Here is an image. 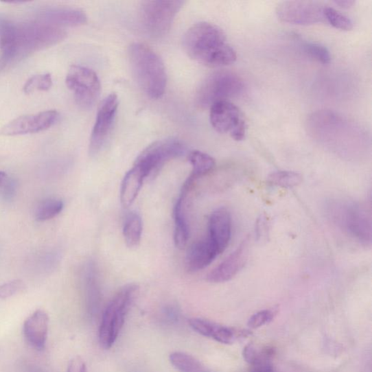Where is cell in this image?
Returning <instances> with one entry per match:
<instances>
[{
	"label": "cell",
	"mask_w": 372,
	"mask_h": 372,
	"mask_svg": "<svg viewBox=\"0 0 372 372\" xmlns=\"http://www.w3.org/2000/svg\"><path fill=\"white\" fill-rule=\"evenodd\" d=\"M278 310L276 307L262 310L253 315L247 322V325L252 329H257L270 323L277 316Z\"/></svg>",
	"instance_id": "cell-30"
},
{
	"label": "cell",
	"mask_w": 372,
	"mask_h": 372,
	"mask_svg": "<svg viewBox=\"0 0 372 372\" xmlns=\"http://www.w3.org/2000/svg\"><path fill=\"white\" fill-rule=\"evenodd\" d=\"M215 245L209 239L194 243L186 255V266L190 271L202 270L218 255Z\"/></svg>",
	"instance_id": "cell-19"
},
{
	"label": "cell",
	"mask_w": 372,
	"mask_h": 372,
	"mask_svg": "<svg viewBox=\"0 0 372 372\" xmlns=\"http://www.w3.org/2000/svg\"><path fill=\"white\" fill-rule=\"evenodd\" d=\"M66 84L73 93L77 104L83 109L91 108L100 96V80L89 68L71 66L67 73Z\"/></svg>",
	"instance_id": "cell-7"
},
{
	"label": "cell",
	"mask_w": 372,
	"mask_h": 372,
	"mask_svg": "<svg viewBox=\"0 0 372 372\" xmlns=\"http://www.w3.org/2000/svg\"><path fill=\"white\" fill-rule=\"evenodd\" d=\"M48 327V315L42 310H37L24 322V338L33 349L43 351L45 348Z\"/></svg>",
	"instance_id": "cell-17"
},
{
	"label": "cell",
	"mask_w": 372,
	"mask_h": 372,
	"mask_svg": "<svg viewBox=\"0 0 372 372\" xmlns=\"http://www.w3.org/2000/svg\"><path fill=\"white\" fill-rule=\"evenodd\" d=\"M189 325L201 336L226 345L233 344L238 338H244L250 334L246 331H237L203 318H191L189 320Z\"/></svg>",
	"instance_id": "cell-15"
},
{
	"label": "cell",
	"mask_w": 372,
	"mask_h": 372,
	"mask_svg": "<svg viewBox=\"0 0 372 372\" xmlns=\"http://www.w3.org/2000/svg\"><path fill=\"white\" fill-rule=\"evenodd\" d=\"M183 1H145L139 8V21L144 32L153 38L168 34Z\"/></svg>",
	"instance_id": "cell-6"
},
{
	"label": "cell",
	"mask_w": 372,
	"mask_h": 372,
	"mask_svg": "<svg viewBox=\"0 0 372 372\" xmlns=\"http://www.w3.org/2000/svg\"><path fill=\"white\" fill-rule=\"evenodd\" d=\"M185 151L184 144L176 139L159 141L148 146L134 165L143 171L146 178L154 176L169 161L183 156Z\"/></svg>",
	"instance_id": "cell-8"
},
{
	"label": "cell",
	"mask_w": 372,
	"mask_h": 372,
	"mask_svg": "<svg viewBox=\"0 0 372 372\" xmlns=\"http://www.w3.org/2000/svg\"><path fill=\"white\" fill-rule=\"evenodd\" d=\"M270 184L281 188L291 189L300 185L303 177L300 173L292 171H277L271 173L268 178Z\"/></svg>",
	"instance_id": "cell-27"
},
{
	"label": "cell",
	"mask_w": 372,
	"mask_h": 372,
	"mask_svg": "<svg viewBox=\"0 0 372 372\" xmlns=\"http://www.w3.org/2000/svg\"><path fill=\"white\" fill-rule=\"evenodd\" d=\"M67 35L64 28L38 19L17 22L16 45L19 60L58 44L66 39Z\"/></svg>",
	"instance_id": "cell-3"
},
{
	"label": "cell",
	"mask_w": 372,
	"mask_h": 372,
	"mask_svg": "<svg viewBox=\"0 0 372 372\" xmlns=\"http://www.w3.org/2000/svg\"><path fill=\"white\" fill-rule=\"evenodd\" d=\"M304 51L310 57L323 65L330 63L331 55L329 49L318 43H307L304 45Z\"/></svg>",
	"instance_id": "cell-32"
},
{
	"label": "cell",
	"mask_w": 372,
	"mask_h": 372,
	"mask_svg": "<svg viewBox=\"0 0 372 372\" xmlns=\"http://www.w3.org/2000/svg\"><path fill=\"white\" fill-rule=\"evenodd\" d=\"M83 286L89 312L95 314L100 307L102 292L97 270L94 263L90 262L84 268Z\"/></svg>",
	"instance_id": "cell-20"
},
{
	"label": "cell",
	"mask_w": 372,
	"mask_h": 372,
	"mask_svg": "<svg viewBox=\"0 0 372 372\" xmlns=\"http://www.w3.org/2000/svg\"><path fill=\"white\" fill-rule=\"evenodd\" d=\"M138 290L135 284L127 285L106 307L99 329V341L105 349H111L117 341Z\"/></svg>",
	"instance_id": "cell-4"
},
{
	"label": "cell",
	"mask_w": 372,
	"mask_h": 372,
	"mask_svg": "<svg viewBox=\"0 0 372 372\" xmlns=\"http://www.w3.org/2000/svg\"><path fill=\"white\" fill-rule=\"evenodd\" d=\"M32 372H43V371L39 369H34Z\"/></svg>",
	"instance_id": "cell-39"
},
{
	"label": "cell",
	"mask_w": 372,
	"mask_h": 372,
	"mask_svg": "<svg viewBox=\"0 0 372 372\" xmlns=\"http://www.w3.org/2000/svg\"><path fill=\"white\" fill-rule=\"evenodd\" d=\"M244 89V81L238 74L230 71H218L210 74L198 88L196 103L202 108L211 107L217 102L238 96Z\"/></svg>",
	"instance_id": "cell-5"
},
{
	"label": "cell",
	"mask_w": 372,
	"mask_h": 372,
	"mask_svg": "<svg viewBox=\"0 0 372 372\" xmlns=\"http://www.w3.org/2000/svg\"><path fill=\"white\" fill-rule=\"evenodd\" d=\"M249 242L245 240L222 263L209 272L207 280L212 283L226 282L244 267L249 255Z\"/></svg>",
	"instance_id": "cell-14"
},
{
	"label": "cell",
	"mask_w": 372,
	"mask_h": 372,
	"mask_svg": "<svg viewBox=\"0 0 372 372\" xmlns=\"http://www.w3.org/2000/svg\"><path fill=\"white\" fill-rule=\"evenodd\" d=\"M63 201L56 198H49L37 206L35 211V219L45 222L58 216L64 209Z\"/></svg>",
	"instance_id": "cell-26"
},
{
	"label": "cell",
	"mask_w": 372,
	"mask_h": 372,
	"mask_svg": "<svg viewBox=\"0 0 372 372\" xmlns=\"http://www.w3.org/2000/svg\"><path fill=\"white\" fill-rule=\"evenodd\" d=\"M274 353V350L270 348L257 350L255 345L253 343L246 345L242 353L245 362L252 366L260 360V359L271 358Z\"/></svg>",
	"instance_id": "cell-31"
},
{
	"label": "cell",
	"mask_w": 372,
	"mask_h": 372,
	"mask_svg": "<svg viewBox=\"0 0 372 372\" xmlns=\"http://www.w3.org/2000/svg\"><path fill=\"white\" fill-rule=\"evenodd\" d=\"M188 198L187 195L181 193L173 213L175 219L174 242L180 250H183L187 245L189 238V223L186 217Z\"/></svg>",
	"instance_id": "cell-22"
},
{
	"label": "cell",
	"mask_w": 372,
	"mask_h": 372,
	"mask_svg": "<svg viewBox=\"0 0 372 372\" xmlns=\"http://www.w3.org/2000/svg\"><path fill=\"white\" fill-rule=\"evenodd\" d=\"M334 219L342 229L360 242L368 244L371 240V222L367 211L354 203L334 206Z\"/></svg>",
	"instance_id": "cell-9"
},
{
	"label": "cell",
	"mask_w": 372,
	"mask_h": 372,
	"mask_svg": "<svg viewBox=\"0 0 372 372\" xmlns=\"http://www.w3.org/2000/svg\"><path fill=\"white\" fill-rule=\"evenodd\" d=\"M146 178L143 171L136 165L127 172L122 181L120 191V201L124 208H128L135 202Z\"/></svg>",
	"instance_id": "cell-21"
},
{
	"label": "cell",
	"mask_w": 372,
	"mask_h": 372,
	"mask_svg": "<svg viewBox=\"0 0 372 372\" xmlns=\"http://www.w3.org/2000/svg\"><path fill=\"white\" fill-rule=\"evenodd\" d=\"M211 125L219 133H229L237 141H243L246 123L242 111L229 101L219 102L210 107Z\"/></svg>",
	"instance_id": "cell-10"
},
{
	"label": "cell",
	"mask_w": 372,
	"mask_h": 372,
	"mask_svg": "<svg viewBox=\"0 0 372 372\" xmlns=\"http://www.w3.org/2000/svg\"><path fill=\"white\" fill-rule=\"evenodd\" d=\"M252 372H274L270 358H264L253 365Z\"/></svg>",
	"instance_id": "cell-34"
},
{
	"label": "cell",
	"mask_w": 372,
	"mask_h": 372,
	"mask_svg": "<svg viewBox=\"0 0 372 372\" xmlns=\"http://www.w3.org/2000/svg\"><path fill=\"white\" fill-rule=\"evenodd\" d=\"M53 79L51 73L36 74L30 78L23 85V91L31 94L36 91L45 92L52 88Z\"/></svg>",
	"instance_id": "cell-28"
},
{
	"label": "cell",
	"mask_w": 372,
	"mask_h": 372,
	"mask_svg": "<svg viewBox=\"0 0 372 372\" xmlns=\"http://www.w3.org/2000/svg\"><path fill=\"white\" fill-rule=\"evenodd\" d=\"M25 289H26V285L20 279L12 280L0 285V301L21 293Z\"/></svg>",
	"instance_id": "cell-33"
},
{
	"label": "cell",
	"mask_w": 372,
	"mask_h": 372,
	"mask_svg": "<svg viewBox=\"0 0 372 372\" xmlns=\"http://www.w3.org/2000/svg\"><path fill=\"white\" fill-rule=\"evenodd\" d=\"M231 217L228 209L220 208L210 216L208 238L215 245L218 254L224 252L231 237Z\"/></svg>",
	"instance_id": "cell-16"
},
{
	"label": "cell",
	"mask_w": 372,
	"mask_h": 372,
	"mask_svg": "<svg viewBox=\"0 0 372 372\" xmlns=\"http://www.w3.org/2000/svg\"><path fill=\"white\" fill-rule=\"evenodd\" d=\"M325 8L314 1H284L278 5L276 12L284 23L310 26L325 21Z\"/></svg>",
	"instance_id": "cell-11"
},
{
	"label": "cell",
	"mask_w": 372,
	"mask_h": 372,
	"mask_svg": "<svg viewBox=\"0 0 372 372\" xmlns=\"http://www.w3.org/2000/svg\"><path fill=\"white\" fill-rule=\"evenodd\" d=\"M129 60L133 75L143 91L158 99L165 92L167 73L164 63L150 47L133 43L129 48Z\"/></svg>",
	"instance_id": "cell-2"
},
{
	"label": "cell",
	"mask_w": 372,
	"mask_h": 372,
	"mask_svg": "<svg viewBox=\"0 0 372 372\" xmlns=\"http://www.w3.org/2000/svg\"><path fill=\"white\" fill-rule=\"evenodd\" d=\"M58 118V113L56 110L20 116L6 124L0 130V135L17 136L43 132L51 128Z\"/></svg>",
	"instance_id": "cell-13"
},
{
	"label": "cell",
	"mask_w": 372,
	"mask_h": 372,
	"mask_svg": "<svg viewBox=\"0 0 372 372\" xmlns=\"http://www.w3.org/2000/svg\"><path fill=\"white\" fill-rule=\"evenodd\" d=\"M118 106V96L115 93H111L99 107L90 139L89 151L91 155L100 152L106 143L114 126Z\"/></svg>",
	"instance_id": "cell-12"
},
{
	"label": "cell",
	"mask_w": 372,
	"mask_h": 372,
	"mask_svg": "<svg viewBox=\"0 0 372 372\" xmlns=\"http://www.w3.org/2000/svg\"><path fill=\"white\" fill-rule=\"evenodd\" d=\"M6 181V180H5ZM4 188H3V196L6 198H11L12 196H14L15 189H16V185L15 183L12 181H10L7 183L5 181Z\"/></svg>",
	"instance_id": "cell-36"
},
{
	"label": "cell",
	"mask_w": 372,
	"mask_h": 372,
	"mask_svg": "<svg viewBox=\"0 0 372 372\" xmlns=\"http://www.w3.org/2000/svg\"><path fill=\"white\" fill-rule=\"evenodd\" d=\"M183 46L192 59L208 67L229 66L237 58L224 32L207 22L194 25L184 36Z\"/></svg>",
	"instance_id": "cell-1"
},
{
	"label": "cell",
	"mask_w": 372,
	"mask_h": 372,
	"mask_svg": "<svg viewBox=\"0 0 372 372\" xmlns=\"http://www.w3.org/2000/svg\"><path fill=\"white\" fill-rule=\"evenodd\" d=\"M334 3L344 9L351 8L356 3L353 0H337V1H334Z\"/></svg>",
	"instance_id": "cell-37"
},
{
	"label": "cell",
	"mask_w": 372,
	"mask_h": 372,
	"mask_svg": "<svg viewBox=\"0 0 372 372\" xmlns=\"http://www.w3.org/2000/svg\"><path fill=\"white\" fill-rule=\"evenodd\" d=\"M325 21L332 26L342 31H351L353 29V22L342 12L331 7L325 6Z\"/></svg>",
	"instance_id": "cell-29"
},
{
	"label": "cell",
	"mask_w": 372,
	"mask_h": 372,
	"mask_svg": "<svg viewBox=\"0 0 372 372\" xmlns=\"http://www.w3.org/2000/svg\"><path fill=\"white\" fill-rule=\"evenodd\" d=\"M67 372H88L86 364L80 357L72 359L69 363Z\"/></svg>",
	"instance_id": "cell-35"
},
{
	"label": "cell",
	"mask_w": 372,
	"mask_h": 372,
	"mask_svg": "<svg viewBox=\"0 0 372 372\" xmlns=\"http://www.w3.org/2000/svg\"><path fill=\"white\" fill-rule=\"evenodd\" d=\"M189 159L193 168L189 178L193 181L200 179L208 175L216 166L215 159L212 156L200 151L191 152Z\"/></svg>",
	"instance_id": "cell-23"
},
{
	"label": "cell",
	"mask_w": 372,
	"mask_h": 372,
	"mask_svg": "<svg viewBox=\"0 0 372 372\" xmlns=\"http://www.w3.org/2000/svg\"><path fill=\"white\" fill-rule=\"evenodd\" d=\"M143 222L141 216L137 213L130 214L124 225L123 235L129 247L137 246L141 240Z\"/></svg>",
	"instance_id": "cell-24"
},
{
	"label": "cell",
	"mask_w": 372,
	"mask_h": 372,
	"mask_svg": "<svg viewBox=\"0 0 372 372\" xmlns=\"http://www.w3.org/2000/svg\"><path fill=\"white\" fill-rule=\"evenodd\" d=\"M7 179V175L5 172L0 171V187L4 183L5 181Z\"/></svg>",
	"instance_id": "cell-38"
},
{
	"label": "cell",
	"mask_w": 372,
	"mask_h": 372,
	"mask_svg": "<svg viewBox=\"0 0 372 372\" xmlns=\"http://www.w3.org/2000/svg\"><path fill=\"white\" fill-rule=\"evenodd\" d=\"M37 19L64 28L82 26L86 22V16L79 9L51 8L40 11Z\"/></svg>",
	"instance_id": "cell-18"
},
{
	"label": "cell",
	"mask_w": 372,
	"mask_h": 372,
	"mask_svg": "<svg viewBox=\"0 0 372 372\" xmlns=\"http://www.w3.org/2000/svg\"><path fill=\"white\" fill-rule=\"evenodd\" d=\"M170 361L180 372H208L200 362L191 355L182 352L172 353Z\"/></svg>",
	"instance_id": "cell-25"
}]
</instances>
